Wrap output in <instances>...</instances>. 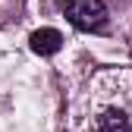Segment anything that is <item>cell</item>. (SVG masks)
<instances>
[{
  "label": "cell",
  "mask_w": 132,
  "mask_h": 132,
  "mask_svg": "<svg viewBox=\"0 0 132 132\" xmlns=\"http://www.w3.org/2000/svg\"><path fill=\"white\" fill-rule=\"evenodd\" d=\"M88 132H132V72H104L94 82Z\"/></svg>",
  "instance_id": "obj_1"
},
{
  "label": "cell",
  "mask_w": 132,
  "mask_h": 132,
  "mask_svg": "<svg viewBox=\"0 0 132 132\" xmlns=\"http://www.w3.org/2000/svg\"><path fill=\"white\" fill-rule=\"evenodd\" d=\"M63 16L76 28H101L107 19V10L101 0H69V3H63Z\"/></svg>",
  "instance_id": "obj_2"
},
{
  "label": "cell",
  "mask_w": 132,
  "mask_h": 132,
  "mask_svg": "<svg viewBox=\"0 0 132 132\" xmlns=\"http://www.w3.org/2000/svg\"><path fill=\"white\" fill-rule=\"evenodd\" d=\"M28 44H31V51H35V54L51 57V54H57L60 47H63V35H60L57 28H38V31H31Z\"/></svg>",
  "instance_id": "obj_3"
}]
</instances>
